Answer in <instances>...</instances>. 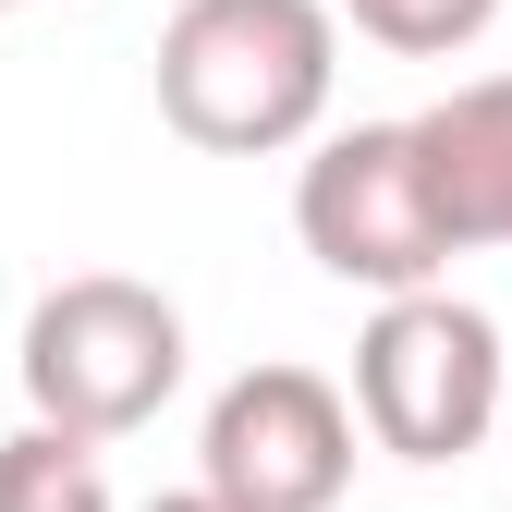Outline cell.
Returning <instances> with one entry per match:
<instances>
[{
    "label": "cell",
    "instance_id": "1",
    "mask_svg": "<svg viewBox=\"0 0 512 512\" xmlns=\"http://www.w3.org/2000/svg\"><path fill=\"white\" fill-rule=\"evenodd\" d=\"M342 25L330 0H183L159 25V122L208 159H281L330 122Z\"/></svg>",
    "mask_w": 512,
    "mask_h": 512
},
{
    "label": "cell",
    "instance_id": "2",
    "mask_svg": "<svg viewBox=\"0 0 512 512\" xmlns=\"http://www.w3.org/2000/svg\"><path fill=\"white\" fill-rule=\"evenodd\" d=\"M25 403L61 439H135L171 391H183V305L159 281H122V269H74L25 305Z\"/></svg>",
    "mask_w": 512,
    "mask_h": 512
},
{
    "label": "cell",
    "instance_id": "3",
    "mask_svg": "<svg viewBox=\"0 0 512 512\" xmlns=\"http://www.w3.org/2000/svg\"><path fill=\"white\" fill-rule=\"evenodd\" d=\"M500 391H512L500 317L439 281V293H391V305L366 317L342 403H354V427H366L391 464H464L476 439L500 427Z\"/></svg>",
    "mask_w": 512,
    "mask_h": 512
},
{
    "label": "cell",
    "instance_id": "4",
    "mask_svg": "<svg viewBox=\"0 0 512 512\" xmlns=\"http://www.w3.org/2000/svg\"><path fill=\"white\" fill-rule=\"evenodd\" d=\"M293 232L330 281L354 293H439L452 281V208H439V171L415 147V122H342L317 135V159L293 171Z\"/></svg>",
    "mask_w": 512,
    "mask_h": 512
},
{
    "label": "cell",
    "instance_id": "5",
    "mask_svg": "<svg viewBox=\"0 0 512 512\" xmlns=\"http://www.w3.org/2000/svg\"><path fill=\"white\" fill-rule=\"evenodd\" d=\"M196 488L232 512H342L354 488V403L317 366H244L196 427Z\"/></svg>",
    "mask_w": 512,
    "mask_h": 512
},
{
    "label": "cell",
    "instance_id": "6",
    "mask_svg": "<svg viewBox=\"0 0 512 512\" xmlns=\"http://www.w3.org/2000/svg\"><path fill=\"white\" fill-rule=\"evenodd\" d=\"M415 147L439 171L452 244H512V74H476L439 110H415Z\"/></svg>",
    "mask_w": 512,
    "mask_h": 512
},
{
    "label": "cell",
    "instance_id": "7",
    "mask_svg": "<svg viewBox=\"0 0 512 512\" xmlns=\"http://www.w3.org/2000/svg\"><path fill=\"white\" fill-rule=\"evenodd\" d=\"M0 512H122L110 476L86 439H61V427H13L0 439Z\"/></svg>",
    "mask_w": 512,
    "mask_h": 512
},
{
    "label": "cell",
    "instance_id": "8",
    "mask_svg": "<svg viewBox=\"0 0 512 512\" xmlns=\"http://www.w3.org/2000/svg\"><path fill=\"white\" fill-rule=\"evenodd\" d=\"M330 25L403 49V61H452V49H476L500 25V0H330Z\"/></svg>",
    "mask_w": 512,
    "mask_h": 512
},
{
    "label": "cell",
    "instance_id": "9",
    "mask_svg": "<svg viewBox=\"0 0 512 512\" xmlns=\"http://www.w3.org/2000/svg\"><path fill=\"white\" fill-rule=\"evenodd\" d=\"M147 512H232V500H208V488H159Z\"/></svg>",
    "mask_w": 512,
    "mask_h": 512
},
{
    "label": "cell",
    "instance_id": "10",
    "mask_svg": "<svg viewBox=\"0 0 512 512\" xmlns=\"http://www.w3.org/2000/svg\"><path fill=\"white\" fill-rule=\"evenodd\" d=\"M500 427H512V391H500Z\"/></svg>",
    "mask_w": 512,
    "mask_h": 512
},
{
    "label": "cell",
    "instance_id": "11",
    "mask_svg": "<svg viewBox=\"0 0 512 512\" xmlns=\"http://www.w3.org/2000/svg\"><path fill=\"white\" fill-rule=\"evenodd\" d=\"M0 13H13V0H0Z\"/></svg>",
    "mask_w": 512,
    "mask_h": 512
}]
</instances>
